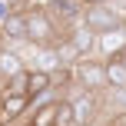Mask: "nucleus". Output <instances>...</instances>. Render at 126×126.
<instances>
[{
    "label": "nucleus",
    "mask_w": 126,
    "mask_h": 126,
    "mask_svg": "<svg viewBox=\"0 0 126 126\" xmlns=\"http://www.w3.org/2000/svg\"><path fill=\"white\" fill-rule=\"evenodd\" d=\"M27 17V40L37 47H53L57 40H63L66 33H60L57 20L47 13V7H30V10H23Z\"/></svg>",
    "instance_id": "obj_1"
},
{
    "label": "nucleus",
    "mask_w": 126,
    "mask_h": 126,
    "mask_svg": "<svg viewBox=\"0 0 126 126\" xmlns=\"http://www.w3.org/2000/svg\"><path fill=\"white\" fill-rule=\"evenodd\" d=\"M70 73H73V83L80 90H96V93L106 90V70H103V60L96 57H83Z\"/></svg>",
    "instance_id": "obj_2"
},
{
    "label": "nucleus",
    "mask_w": 126,
    "mask_h": 126,
    "mask_svg": "<svg viewBox=\"0 0 126 126\" xmlns=\"http://www.w3.org/2000/svg\"><path fill=\"white\" fill-rule=\"evenodd\" d=\"M83 27H90L93 33H106V30H113V27H120L126 23V17L120 10H116L113 3H100V7H83Z\"/></svg>",
    "instance_id": "obj_3"
},
{
    "label": "nucleus",
    "mask_w": 126,
    "mask_h": 126,
    "mask_svg": "<svg viewBox=\"0 0 126 126\" xmlns=\"http://www.w3.org/2000/svg\"><path fill=\"white\" fill-rule=\"evenodd\" d=\"M30 113V96L20 93H3L0 90V126H13Z\"/></svg>",
    "instance_id": "obj_4"
},
{
    "label": "nucleus",
    "mask_w": 126,
    "mask_h": 126,
    "mask_svg": "<svg viewBox=\"0 0 126 126\" xmlns=\"http://www.w3.org/2000/svg\"><path fill=\"white\" fill-rule=\"evenodd\" d=\"M123 47H126V23L113 27V30H106V33H96V53H100L103 60L120 57Z\"/></svg>",
    "instance_id": "obj_5"
},
{
    "label": "nucleus",
    "mask_w": 126,
    "mask_h": 126,
    "mask_svg": "<svg viewBox=\"0 0 126 126\" xmlns=\"http://www.w3.org/2000/svg\"><path fill=\"white\" fill-rule=\"evenodd\" d=\"M57 106H60V100H47V103H33L30 100L27 126H57Z\"/></svg>",
    "instance_id": "obj_6"
},
{
    "label": "nucleus",
    "mask_w": 126,
    "mask_h": 126,
    "mask_svg": "<svg viewBox=\"0 0 126 126\" xmlns=\"http://www.w3.org/2000/svg\"><path fill=\"white\" fill-rule=\"evenodd\" d=\"M66 40L76 47L80 57H93V53H96V33L90 30V27H83V20L73 27V30H66Z\"/></svg>",
    "instance_id": "obj_7"
},
{
    "label": "nucleus",
    "mask_w": 126,
    "mask_h": 126,
    "mask_svg": "<svg viewBox=\"0 0 126 126\" xmlns=\"http://www.w3.org/2000/svg\"><path fill=\"white\" fill-rule=\"evenodd\" d=\"M103 70H106V90H126V63L120 57L103 60Z\"/></svg>",
    "instance_id": "obj_8"
},
{
    "label": "nucleus",
    "mask_w": 126,
    "mask_h": 126,
    "mask_svg": "<svg viewBox=\"0 0 126 126\" xmlns=\"http://www.w3.org/2000/svg\"><path fill=\"white\" fill-rule=\"evenodd\" d=\"M57 83H53V73H43V70H27V96H40L47 93V90H53Z\"/></svg>",
    "instance_id": "obj_9"
},
{
    "label": "nucleus",
    "mask_w": 126,
    "mask_h": 126,
    "mask_svg": "<svg viewBox=\"0 0 126 126\" xmlns=\"http://www.w3.org/2000/svg\"><path fill=\"white\" fill-rule=\"evenodd\" d=\"M0 40H27V17L23 13H10L0 23Z\"/></svg>",
    "instance_id": "obj_10"
},
{
    "label": "nucleus",
    "mask_w": 126,
    "mask_h": 126,
    "mask_svg": "<svg viewBox=\"0 0 126 126\" xmlns=\"http://www.w3.org/2000/svg\"><path fill=\"white\" fill-rule=\"evenodd\" d=\"M20 70H27V63L20 60L13 50H7V47H3V50H0V80H10V76L20 73Z\"/></svg>",
    "instance_id": "obj_11"
},
{
    "label": "nucleus",
    "mask_w": 126,
    "mask_h": 126,
    "mask_svg": "<svg viewBox=\"0 0 126 126\" xmlns=\"http://www.w3.org/2000/svg\"><path fill=\"white\" fill-rule=\"evenodd\" d=\"M57 126H76V116H73V103L66 96H60V106H57Z\"/></svg>",
    "instance_id": "obj_12"
},
{
    "label": "nucleus",
    "mask_w": 126,
    "mask_h": 126,
    "mask_svg": "<svg viewBox=\"0 0 126 126\" xmlns=\"http://www.w3.org/2000/svg\"><path fill=\"white\" fill-rule=\"evenodd\" d=\"M3 93H20V96H27V70H20V73H13L10 80H3Z\"/></svg>",
    "instance_id": "obj_13"
},
{
    "label": "nucleus",
    "mask_w": 126,
    "mask_h": 126,
    "mask_svg": "<svg viewBox=\"0 0 126 126\" xmlns=\"http://www.w3.org/2000/svg\"><path fill=\"white\" fill-rule=\"evenodd\" d=\"M83 7H100V3H110V0H80Z\"/></svg>",
    "instance_id": "obj_14"
},
{
    "label": "nucleus",
    "mask_w": 126,
    "mask_h": 126,
    "mask_svg": "<svg viewBox=\"0 0 126 126\" xmlns=\"http://www.w3.org/2000/svg\"><path fill=\"white\" fill-rule=\"evenodd\" d=\"M120 60H123V63H126V47H123V53H120Z\"/></svg>",
    "instance_id": "obj_15"
},
{
    "label": "nucleus",
    "mask_w": 126,
    "mask_h": 126,
    "mask_svg": "<svg viewBox=\"0 0 126 126\" xmlns=\"http://www.w3.org/2000/svg\"><path fill=\"white\" fill-rule=\"evenodd\" d=\"M90 126H100V123H90Z\"/></svg>",
    "instance_id": "obj_16"
},
{
    "label": "nucleus",
    "mask_w": 126,
    "mask_h": 126,
    "mask_svg": "<svg viewBox=\"0 0 126 126\" xmlns=\"http://www.w3.org/2000/svg\"><path fill=\"white\" fill-rule=\"evenodd\" d=\"M0 50H3V47H0Z\"/></svg>",
    "instance_id": "obj_17"
}]
</instances>
